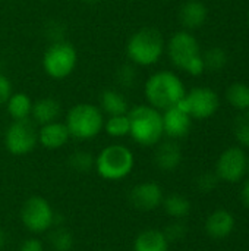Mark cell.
<instances>
[{"label":"cell","mask_w":249,"mask_h":251,"mask_svg":"<svg viewBox=\"0 0 249 251\" xmlns=\"http://www.w3.org/2000/svg\"><path fill=\"white\" fill-rule=\"evenodd\" d=\"M84 3H88V4H97V3H100V1H103V0H82Z\"/></svg>","instance_id":"obj_36"},{"label":"cell","mask_w":249,"mask_h":251,"mask_svg":"<svg viewBox=\"0 0 249 251\" xmlns=\"http://www.w3.org/2000/svg\"><path fill=\"white\" fill-rule=\"evenodd\" d=\"M241 199H242L244 204L249 209V181L245 182V185H244V188H242V196H241Z\"/></svg>","instance_id":"obj_34"},{"label":"cell","mask_w":249,"mask_h":251,"mask_svg":"<svg viewBox=\"0 0 249 251\" xmlns=\"http://www.w3.org/2000/svg\"><path fill=\"white\" fill-rule=\"evenodd\" d=\"M166 50L163 34L151 26L134 32L126 43V56L131 63L138 66H151L160 60Z\"/></svg>","instance_id":"obj_4"},{"label":"cell","mask_w":249,"mask_h":251,"mask_svg":"<svg viewBox=\"0 0 249 251\" xmlns=\"http://www.w3.org/2000/svg\"><path fill=\"white\" fill-rule=\"evenodd\" d=\"M217 182H219L217 174L205 172V174H203V175L198 176V179H197V188L200 191H203V193H210V191H213L217 187Z\"/></svg>","instance_id":"obj_31"},{"label":"cell","mask_w":249,"mask_h":251,"mask_svg":"<svg viewBox=\"0 0 249 251\" xmlns=\"http://www.w3.org/2000/svg\"><path fill=\"white\" fill-rule=\"evenodd\" d=\"M248 24H249V13H248Z\"/></svg>","instance_id":"obj_39"},{"label":"cell","mask_w":249,"mask_h":251,"mask_svg":"<svg viewBox=\"0 0 249 251\" xmlns=\"http://www.w3.org/2000/svg\"><path fill=\"white\" fill-rule=\"evenodd\" d=\"M19 251H45L41 241L37 238H28L25 241L21 243L19 246Z\"/></svg>","instance_id":"obj_33"},{"label":"cell","mask_w":249,"mask_h":251,"mask_svg":"<svg viewBox=\"0 0 249 251\" xmlns=\"http://www.w3.org/2000/svg\"><path fill=\"white\" fill-rule=\"evenodd\" d=\"M233 228H235V219H233L232 213H229L226 210L213 212L205 222L207 234L217 240L226 238L227 235H230Z\"/></svg>","instance_id":"obj_19"},{"label":"cell","mask_w":249,"mask_h":251,"mask_svg":"<svg viewBox=\"0 0 249 251\" xmlns=\"http://www.w3.org/2000/svg\"><path fill=\"white\" fill-rule=\"evenodd\" d=\"M154 162L157 168L164 172L175 171L182 162V151L178 143H175L173 140L158 143L154 153Z\"/></svg>","instance_id":"obj_17"},{"label":"cell","mask_w":249,"mask_h":251,"mask_svg":"<svg viewBox=\"0 0 249 251\" xmlns=\"http://www.w3.org/2000/svg\"><path fill=\"white\" fill-rule=\"evenodd\" d=\"M6 243H7V237H6V232L0 228V250H3L4 249V246H6Z\"/></svg>","instance_id":"obj_35"},{"label":"cell","mask_w":249,"mask_h":251,"mask_svg":"<svg viewBox=\"0 0 249 251\" xmlns=\"http://www.w3.org/2000/svg\"><path fill=\"white\" fill-rule=\"evenodd\" d=\"M62 115V104L53 97H43L37 101H32L31 119L35 125H45L50 122L59 121Z\"/></svg>","instance_id":"obj_16"},{"label":"cell","mask_w":249,"mask_h":251,"mask_svg":"<svg viewBox=\"0 0 249 251\" xmlns=\"http://www.w3.org/2000/svg\"><path fill=\"white\" fill-rule=\"evenodd\" d=\"M163 131L170 140H179L188 135L192 118L178 104L163 110Z\"/></svg>","instance_id":"obj_13"},{"label":"cell","mask_w":249,"mask_h":251,"mask_svg":"<svg viewBox=\"0 0 249 251\" xmlns=\"http://www.w3.org/2000/svg\"><path fill=\"white\" fill-rule=\"evenodd\" d=\"M166 50L170 62L186 74L198 76L205 71L200 43L189 31L183 29L175 32L170 37Z\"/></svg>","instance_id":"obj_3"},{"label":"cell","mask_w":249,"mask_h":251,"mask_svg":"<svg viewBox=\"0 0 249 251\" xmlns=\"http://www.w3.org/2000/svg\"><path fill=\"white\" fill-rule=\"evenodd\" d=\"M163 207L166 213L175 219L185 218L191 212V203L186 197L181 194H170L166 199H163Z\"/></svg>","instance_id":"obj_22"},{"label":"cell","mask_w":249,"mask_h":251,"mask_svg":"<svg viewBox=\"0 0 249 251\" xmlns=\"http://www.w3.org/2000/svg\"><path fill=\"white\" fill-rule=\"evenodd\" d=\"M163 190L157 182L147 181L135 185L129 193V201L131 204L142 212H151L156 210L163 203Z\"/></svg>","instance_id":"obj_12"},{"label":"cell","mask_w":249,"mask_h":251,"mask_svg":"<svg viewBox=\"0 0 249 251\" xmlns=\"http://www.w3.org/2000/svg\"><path fill=\"white\" fill-rule=\"evenodd\" d=\"M65 125L75 140H91L97 137L104 126V115L95 104L78 103L72 106L66 115Z\"/></svg>","instance_id":"obj_5"},{"label":"cell","mask_w":249,"mask_h":251,"mask_svg":"<svg viewBox=\"0 0 249 251\" xmlns=\"http://www.w3.org/2000/svg\"><path fill=\"white\" fill-rule=\"evenodd\" d=\"M129 101L128 99L116 88H107L100 96V110L103 115L116 116V115H126L129 112Z\"/></svg>","instance_id":"obj_18"},{"label":"cell","mask_w":249,"mask_h":251,"mask_svg":"<svg viewBox=\"0 0 249 251\" xmlns=\"http://www.w3.org/2000/svg\"><path fill=\"white\" fill-rule=\"evenodd\" d=\"M248 172H249V160H248Z\"/></svg>","instance_id":"obj_38"},{"label":"cell","mask_w":249,"mask_h":251,"mask_svg":"<svg viewBox=\"0 0 249 251\" xmlns=\"http://www.w3.org/2000/svg\"><path fill=\"white\" fill-rule=\"evenodd\" d=\"M226 99L235 109L241 112L249 110V85L244 82H233L226 90Z\"/></svg>","instance_id":"obj_23"},{"label":"cell","mask_w":249,"mask_h":251,"mask_svg":"<svg viewBox=\"0 0 249 251\" xmlns=\"http://www.w3.org/2000/svg\"><path fill=\"white\" fill-rule=\"evenodd\" d=\"M78 63V53L72 43L59 40L53 41L43 54V69L53 79L69 76Z\"/></svg>","instance_id":"obj_7"},{"label":"cell","mask_w":249,"mask_h":251,"mask_svg":"<svg viewBox=\"0 0 249 251\" xmlns=\"http://www.w3.org/2000/svg\"><path fill=\"white\" fill-rule=\"evenodd\" d=\"M188 228L183 222L181 221H175L170 225L166 226V229L163 231V234L166 235L169 243H175V241H181L186 237Z\"/></svg>","instance_id":"obj_30"},{"label":"cell","mask_w":249,"mask_h":251,"mask_svg":"<svg viewBox=\"0 0 249 251\" xmlns=\"http://www.w3.org/2000/svg\"><path fill=\"white\" fill-rule=\"evenodd\" d=\"M203 60H204L205 69L216 72L225 68L227 62V54L222 47H211L203 54Z\"/></svg>","instance_id":"obj_27"},{"label":"cell","mask_w":249,"mask_h":251,"mask_svg":"<svg viewBox=\"0 0 249 251\" xmlns=\"http://www.w3.org/2000/svg\"><path fill=\"white\" fill-rule=\"evenodd\" d=\"M12 94H13V87L10 79L3 72H0V106L6 104V101Z\"/></svg>","instance_id":"obj_32"},{"label":"cell","mask_w":249,"mask_h":251,"mask_svg":"<svg viewBox=\"0 0 249 251\" xmlns=\"http://www.w3.org/2000/svg\"><path fill=\"white\" fill-rule=\"evenodd\" d=\"M68 165L70 169H73L78 174H88L90 171L94 169L95 165V157L85 150H76L73 151L69 159H68Z\"/></svg>","instance_id":"obj_26"},{"label":"cell","mask_w":249,"mask_h":251,"mask_svg":"<svg viewBox=\"0 0 249 251\" xmlns=\"http://www.w3.org/2000/svg\"><path fill=\"white\" fill-rule=\"evenodd\" d=\"M248 171V159L241 147H229L225 150L216 166V174L219 179L227 182H238L244 178Z\"/></svg>","instance_id":"obj_11"},{"label":"cell","mask_w":249,"mask_h":251,"mask_svg":"<svg viewBox=\"0 0 249 251\" xmlns=\"http://www.w3.org/2000/svg\"><path fill=\"white\" fill-rule=\"evenodd\" d=\"M21 222L29 232L43 234L56 225V213L45 199L32 196L21 209Z\"/></svg>","instance_id":"obj_8"},{"label":"cell","mask_w":249,"mask_h":251,"mask_svg":"<svg viewBox=\"0 0 249 251\" xmlns=\"http://www.w3.org/2000/svg\"><path fill=\"white\" fill-rule=\"evenodd\" d=\"M145 99L157 110L178 106L186 94L182 79L170 71H158L145 81Z\"/></svg>","instance_id":"obj_1"},{"label":"cell","mask_w":249,"mask_h":251,"mask_svg":"<svg viewBox=\"0 0 249 251\" xmlns=\"http://www.w3.org/2000/svg\"><path fill=\"white\" fill-rule=\"evenodd\" d=\"M103 129L113 138H122L129 135L131 124L128 113L126 115H116V116H109L104 119V126Z\"/></svg>","instance_id":"obj_25"},{"label":"cell","mask_w":249,"mask_h":251,"mask_svg":"<svg viewBox=\"0 0 249 251\" xmlns=\"http://www.w3.org/2000/svg\"><path fill=\"white\" fill-rule=\"evenodd\" d=\"M116 79L117 84L123 88H131L136 84L138 72L134 63H125L116 71Z\"/></svg>","instance_id":"obj_28"},{"label":"cell","mask_w":249,"mask_h":251,"mask_svg":"<svg viewBox=\"0 0 249 251\" xmlns=\"http://www.w3.org/2000/svg\"><path fill=\"white\" fill-rule=\"evenodd\" d=\"M235 137L236 140L245 146L249 147V110H244L235 121Z\"/></svg>","instance_id":"obj_29"},{"label":"cell","mask_w":249,"mask_h":251,"mask_svg":"<svg viewBox=\"0 0 249 251\" xmlns=\"http://www.w3.org/2000/svg\"><path fill=\"white\" fill-rule=\"evenodd\" d=\"M179 22L185 31L201 28L208 16V9L201 0H186L179 9Z\"/></svg>","instance_id":"obj_15"},{"label":"cell","mask_w":249,"mask_h":251,"mask_svg":"<svg viewBox=\"0 0 249 251\" xmlns=\"http://www.w3.org/2000/svg\"><path fill=\"white\" fill-rule=\"evenodd\" d=\"M70 140V134L65 122H50L41 125L38 129V143L48 150H57L68 144Z\"/></svg>","instance_id":"obj_14"},{"label":"cell","mask_w":249,"mask_h":251,"mask_svg":"<svg viewBox=\"0 0 249 251\" xmlns=\"http://www.w3.org/2000/svg\"><path fill=\"white\" fill-rule=\"evenodd\" d=\"M48 241L53 251H70L73 249V235L65 226L54 225L48 234Z\"/></svg>","instance_id":"obj_24"},{"label":"cell","mask_w":249,"mask_h":251,"mask_svg":"<svg viewBox=\"0 0 249 251\" xmlns=\"http://www.w3.org/2000/svg\"><path fill=\"white\" fill-rule=\"evenodd\" d=\"M38 144V129L31 118L12 121L4 131V147L13 156H25Z\"/></svg>","instance_id":"obj_9"},{"label":"cell","mask_w":249,"mask_h":251,"mask_svg":"<svg viewBox=\"0 0 249 251\" xmlns=\"http://www.w3.org/2000/svg\"><path fill=\"white\" fill-rule=\"evenodd\" d=\"M6 110L12 121L28 119L31 118L32 100L25 93H13L6 101Z\"/></svg>","instance_id":"obj_21"},{"label":"cell","mask_w":249,"mask_h":251,"mask_svg":"<svg viewBox=\"0 0 249 251\" xmlns=\"http://www.w3.org/2000/svg\"><path fill=\"white\" fill-rule=\"evenodd\" d=\"M169 241L163 231L145 229L134 241V251H169Z\"/></svg>","instance_id":"obj_20"},{"label":"cell","mask_w":249,"mask_h":251,"mask_svg":"<svg viewBox=\"0 0 249 251\" xmlns=\"http://www.w3.org/2000/svg\"><path fill=\"white\" fill-rule=\"evenodd\" d=\"M134 165L135 157L131 149L123 144H112L98 153L94 168L103 179L119 181L132 172Z\"/></svg>","instance_id":"obj_6"},{"label":"cell","mask_w":249,"mask_h":251,"mask_svg":"<svg viewBox=\"0 0 249 251\" xmlns=\"http://www.w3.org/2000/svg\"><path fill=\"white\" fill-rule=\"evenodd\" d=\"M0 72H1V57H0Z\"/></svg>","instance_id":"obj_37"},{"label":"cell","mask_w":249,"mask_h":251,"mask_svg":"<svg viewBox=\"0 0 249 251\" xmlns=\"http://www.w3.org/2000/svg\"><path fill=\"white\" fill-rule=\"evenodd\" d=\"M51 251H53V250H51Z\"/></svg>","instance_id":"obj_40"},{"label":"cell","mask_w":249,"mask_h":251,"mask_svg":"<svg viewBox=\"0 0 249 251\" xmlns=\"http://www.w3.org/2000/svg\"><path fill=\"white\" fill-rule=\"evenodd\" d=\"M179 106L192 119L201 121L211 118L219 110L220 99L219 94L208 87H195L191 91H186Z\"/></svg>","instance_id":"obj_10"},{"label":"cell","mask_w":249,"mask_h":251,"mask_svg":"<svg viewBox=\"0 0 249 251\" xmlns=\"http://www.w3.org/2000/svg\"><path fill=\"white\" fill-rule=\"evenodd\" d=\"M131 129L129 135L135 143L144 147L157 146L163 135V116L161 112L150 104H138L128 112Z\"/></svg>","instance_id":"obj_2"}]
</instances>
